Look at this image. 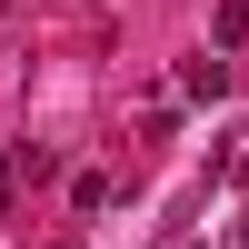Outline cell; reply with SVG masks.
Listing matches in <instances>:
<instances>
[{
  "label": "cell",
  "mask_w": 249,
  "mask_h": 249,
  "mask_svg": "<svg viewBox=\"0 0 249 249\" xmlns=\"http://www.w3.org/2000/svg\"><path fill=\"white\" fill-rule=\"evenodd\" d=\"M179 90H190V100H230V70H219V60H190V70H179Z\"/></svg>",
  "instance_id": "1"
},
{
  "label": "cell",
  "mask_w": 249,
  "mask_h": 249,
  "mask_svg": "<svg viewBox=\"0 0 249 249\" xmlns=\"http://www.w3.org/2000/svg\"><path fill=\"white\" fill-rule=\"evenodd\" d=\"M0 40H10V20H0Z\"/></svg>",
  "instance_id": "2"
}]
</instances>
